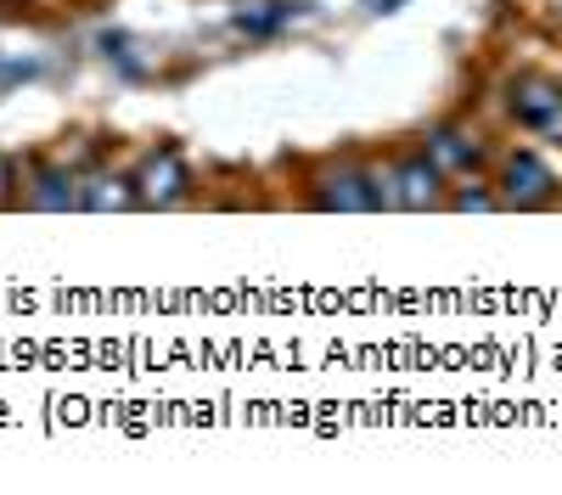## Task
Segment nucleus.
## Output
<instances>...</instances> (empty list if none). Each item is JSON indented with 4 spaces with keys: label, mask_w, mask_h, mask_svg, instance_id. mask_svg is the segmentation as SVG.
I'll return each instance as SVG.
<instances>
[{
    "label": "nucleus",
    "mask_w": 562,
    "mask_h": 495,
    "mask_svg": "<svg viewBox=\"0 0 562 495\" xmlns=\"http://www.w3.org/2000/svg\"><path fill=\"white\" fill-rule=\"evenodd\" d=\"M310 203L315 209H338V214H378L389 209V187L378 169H360V164H333L310 180Z\"/></svg>",
    "instance_id": "1"
},
{
    "label": "nucleus",
    "mask_w": 562,
    "mask_h": 495,
    "mask_svg": "<svg viewBox=\"0 0 562 495\" xmlns=\"http://www.w3.org/2000/svg\"><path fill=\"white\" fill-rule=\"evenodd\" d=\"M383 187H389V209H445V169L428 158V153H405V158H394L389 164V175H383Z\"/></svg>",
    "instance_id": "2"
},
{
    "label": "nucleus",
    "mask_w": 562,
    "mask_h": 495,
    "mask_svg": "<svg viewBox=\"0 0 562 495\" xmlns=\"http://www.w3.org/2000/svg\"><path fill=\"white\" fill-rule=\"evenodd\" d=\"M506 113L529 135H562V85L546 74H524L506 85Z\"/></svg>",
    "instance_id": "3"
},
{
    "label": "nucleus",
    "mask_w": 562,
    "mask_h": 495,
    "mask_svg": "<svg viewBox=\"0 0 562 495\" xmlns=\"http://www.w3.org/2000/svg\"><path fill=\"white\" fill-rule=\"evenodd\" d=\"M495 187H501L506 209H546L557 198V175H551V164L540 153L518 147V153L501 158V180H495Z\"/></svg>",
    "instance_id": "4"
},
{
    "label": "nucleus",
    "mask_w": 562,
    "mask_h": 495,
    "mask_svg": "<svg viewBox=\"0 0 562 495\" xmlns=\"http://www.w3.org/2000/svg\"><path fill=\"white\" fill-rule=\"evenodd\" d=\"M422 153L445 169V180L484 164V142H479V130H467V124H434L428 135H422Z\"/></svg>",
    "instance_id": "5"
},
{
    "label": "nucleus",
    "mask_w": 562,
    "mask_h": 495,
    "mask_svg": "<svg viewBox=\"0 0 562 495\" xmlns=\"http://www.w3.org/2000/svg\"><path fill=\"white\" fill-rule=\"evenodd\" d=\"M23 203L40 214H68L79 209V175H68L63 164H29L23 175Z\"/></svg>",
    "instance_id": "6"
},
{
    "label": "nucleus",
    "mask_w": 562,
    "mask_h": 495,
    "mask_svg": "<svg viewBox=\"0 0 562 495\" xmlns=\"http://www.w3.org/2000/svg\"><path fill=\"white\" fill-rule=\"evenodd\" d=\"M186 187H192V175H186V158H180L175 147H158V153L147 158V169L135 175L140 203H158V209L180 203V198H186Z\"/></svg>",
    "instance_id": "7"
},
{
    "label": "nucleus",
    "mask_w": 562,
    "mask_h": 495,
    "mask_svg": "<svg viewBox=\"0 0 562 495\" xmlns=\"http://www.w3.org/2000/svg\"><path fill=\"white\" fill-rule=\"evenodd\" d=\"M130 203H140V192H135V180H124V175L97 169V175L79 180V209H130Z\"/></svg>",
    "instance_id": "8"
},
{
    "label": "nucleus",
    "mask_w": 562,
    "mask_h": 495,
    "mask_svg": "<svg viewBox=\"0 0 562 495\" xmlns=\"http://www.w3.org/2000/svg\"><path fill=\"white\" fill-rule=\"evenodd\" d=\"M293 18V0H248V7L237 12V29L243 34H254V40H265V34H276L281 23Z\"/></svg>",
    "instance_id": "9"
},
{
    "label": "nucleus",
    "mask_w": 562,
    "mask_h": 495,
    "mask_svg": "<svg viewBox=\"0 0 562 495\" xmlns=\"http://www.w3.org/2000/svg\"><path fill=\"white\" fill-rule=\"evenodd\" d=\"M445 203H450L456 214H490V209H501V192L490 187V180H467V187H456Z\"/></svg>",
    "instance_id": "10"
},
{
    "label": "nucleus",
    "mask_w": 562,
    "mask_h": 495,
    "mask_svg": "<svg viewBox=\"0 0 562 495\" xmlns=\"http://www.w3.org/2000/svg\"><path fill=\"white\" fill-rule=\"evenodd\" d=\"M12 187H23V175L12 158H0V203H12Z\"/></svg>",
    "instance_id": "11"
},
{
    "label": "nucleus",
    "mask_w": 562,
    "mask_h": 495,
    "mask_svg": "<svg viewBox=\"0 0 562 495\" xmlns=\"http://www.w3.org/2000/svg\"><path fill=\"white\" fill-rule=\"evenodd\" d=\"M394 7H400V0H383V7H378V12H394Z\"/></svg>",
    "instance_id": "12"
}]
</instances>
